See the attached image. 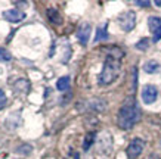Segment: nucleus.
<instances>
[{
	"label": "nucleus",
	"mask_w": 161,
	"mask_h": 159,
	"mask_svg": "<svg viewBox=\"0 0 161 159\" xmlns=\"http://www.w3.org/2000/svg\"><path fill=\"white\" fill-rule=\"evenodd\" d=\"M141 119V109L136 103L135 97H127L126 102L118 111V127L123 130H130L137 121Z\"/></svg>",
	"instance_id": "1"
},
{
	"label": "nucleus",
	"mask_w": 161,
	"mask_h": 159,
	"mask_svg": "<svg viewBox=\"0 0 161 159\" xmlns=\"http://www.w3.org/2000/svg\"><path fill=\"white\" fill-rule=\"evenodd\" d=\"M120 59L121 56H114V55H109L108 59L103 63L102 72L99 75V84L102 86H108L117 80L118 74H120V69H121V65H120Z\"/></svg>",
	"instance_id": "2"
},
{
	"label": "nucleus",
	"mask_w": 161,
	"mask_h": 159,
	"mask_svg": "<svg viewBox=\"0 0 161 159\" xmlns=\"http://www.w3.org/2000/svg\"><path fill=\"white\" fill-rule=\"evenodd\" d=\"M118 24L121 27L123 31H132L136 25V13L133 10H127L124 13H121L118 16Z\"/></svg>",
	"instance_id": "3"
},
{
	"label": "nucleus",
	"mask_w": 161,
	"mask_h": 159,
	"mask_svg": "<svg viewBox=\"0 0 161 159\" xmlns=\"http://www.w3.org/2000/svg\"><path fill=\"white\" fill-rule=\"evenodd\" d=\"M143 149H145V141L142 139H135L127 146V156L129 159H136L143 152Z\"/></svg>",
	"instance_id": "4"
},
{
	"label": "nucleus",
	"mask_w": 161,
	"mask_h": 159,
	"mask_svg": "<svg viewBox=\"0 0 161 159\" xmlns=\"http://www.w3.org/2000/svg\"><path fill=\"white\" fill-rule=\"evenodd\" d=\"M142 100L143 103H147V105H151L154 102L157 100V96H158V90H157L155 86H152V84H147V86H143L142 88Z\"/></svg>",
	"instance_id": "5"
},
{
	"label": "nucleus",
	"mask_w": 161,
	"mask_h": 159,
	"mask_svg": "<svg viewBox=\"0 0 161 159\" xmlns=\"http://www.w3.org/2000/svg\"><path fill=\"white\" fill-rule=\"evenodd\" d=\"M90 33H92V27H90V24L84 22V24H81L80 27H78L75 35H77L78 41L86 46V44H87V41H89V39H90Z\"/></svg>",
	"instance_id": "6"
},
{
	"label": "nucleus",
	"mask_w": 161,
	"mask_h": 159,
	"mask_svg": "<svg viewBox=\"0 0 161 159\" xmlns=\"http://www.w3.org/2000/svg\"><path fill=\"white\" fill-rule=\"evenodd\" d=\"M3 18L9 22H21L22 19H25V12L18 9H9L3 12Z\"/></svg>",
	"instance_id": "7"
},
{
	"label": "nucleus",
	"mask_w": 161,
	"mask_h": 159,
	"mask_svg": "<svg viewBox=\"0 0 161 159\" xmlns=\"http://www.w3.org/2000/svg\"><path fill=\"white\" fill-rule=\"evenodd\" d=\"M160 69H161V65L157 62V61H154V59H152V61H148V62L143 65V71L147 74H155V72H158Z\"/></svg>",
	"instance_id": "8"
},
{
	"label": "nucleus",
	"mask_w": 161,
	"mask_h": 159,
	"mask_svg": "<svg viewBox=\"0 0 161 159\" xmlns=\"http://www.w3.org/2000/svg\"><path fill=\"white\" fill-rule=\"evenodd\" d=\"M47 18H49L50 22H53V24L59 25L62 22V18H61V13L58 12L56 8H49L47 9Z\"/></svg>",
	"instance_id": "9"
},
{
	"label": "nucleus",
	"mask_w": 161,
	"mask_h": 159,
	"mask_svg": "<svg viewBox=\"0 0 161 159\" xmlns=\"http://www.w3.org/2000/svg\"><path fill=\"white\" fill-rule=\"evenodd\" d=\"M148 27H149V31L154 34L158 28H161V18H158V16H149L148 18Z\"/></svg>",
	"instance_id": "10"
},
{
	"label": "nucleus",
	"mask_w": 161,
	"mask_h": 159,
	"mask_svg": "<svg viewBox=\"0 0 161 159\" xmlns=\"http://www.w3.org/2000/svg\"><path fill=\"white\" fill-rule=\"evenodd\" d=\"M108 24H103L102 27H99L96 29V35H95V43L96 41H102V40H108V31H107Z\"/></svg>",
	"instance_id": "11"
},
{
	"label": "nucleus",
	"mask_w": 161,
	"mask_h": 159,
	"mask_svg": "<svg viewBox=\"0 0 161 159\" xmlns=\"http://www.w3.org/2000/svg\"><path fill=\"white\" fill-rule=\"evenodd\" d=\"M69 77H61L56 81V88H58L59 92H67L69 88Z\"/></svg>",
	"instance_id": "12"
},
{
	"label": "nucleus",
	"mask_w": 161,
	"mask_h": 159,
	"mask_svg": "<svg viewBox=\"0 0 161 159\" xmlns=\"http://www.w3.org/2000/svg\"><path fill=\"white\" fill-rule=\"evenodd\" d=\"M95 139H96V133H89L86 137H84V141H83V149L87 152L89 149H90V146L93 145V141H95Z\"/></svg>",
	"instance_id": "13"
},
{
	"label": "nucleus",
	"mask_w": 161,
	"mask_h": 159,
	"mask_svg": "<svg viewBox=\"0 0 161 159\" xmlns=\"http://www.w3.org/2000/svg\"><path fill=\"white\" fill-rule=\"evenodd\" d=\"M149 47V39H142L139 40V43H136V49L139 50H147Z\"/></svg>",
	"instance_id": "14"
},
{
	"label": "nucleus",
	"mask_w": 161,
	"mask_h": 159,
	"mask_svg": "<svg viewBox=\"0 0 161 159\" xmlns=\"http://www.w3.org/2000/svg\"><path fill=\"white\" fill-rule=\"evenodd\" d=\"M10 59H12L10 53L6 49H0V61H10Z\"/></svg>",
	"instance_id": "15"
},
{
	"label": "nucleus",
	"mask_w": 161,
	"mask_h": 159,
	"mask_svg": "<svg viewBox=\"0 0 161 159\" xmlns=\"http://www.w3.org/2000/svg\"><path fill=\"white\" fill-rule=\"evenodd\" d=\"M158 40H161V28H158L155 33L152 34V41H154V43H157Z\"/></svg>",
	"instance_id": "16"
},
{
	"label": "nucleus",
	"mask_w": 161,
	"mask_h": 159,
	"mask_svg": "<svg viewBox=\"0 0 161 159\" xmlns=\"http://www.w3.org/2000/svg\"><path fill=\"white\" fill-rule=\"evenodd\" d=\"M6 100H8V99H6L5 92H3V90H0V106H3V105H5Z\"/></svg>",
	"instance_id": "17"
},
{
	"label": "nucleus",
	"mask_w": 161,
	"mask_h": 159,
	"mask_svg": "<svg viewBox=\"0 0 161 159\" xmlns=\"http://www.w3.org/2000/svg\"><path fill=\"white\" fill-rule=\"evenodd\" d=\"M136 5L137 6H145V8H148V6L151 5V2H148V0H143V2H142V0H137Z\"/></svg>",
	"instance_id": "18"
},
{
	"label": "nucleus",
	"mask_w": 161,
	"mask_h": 159,
	"mask_svg": "<svg viewBox=\"0 0 161 159\" xmlns=\"http://www.w3.org/2000/svg\"><path fill=\"white\" fill-rule=\"evenodd\" d=\"M149 159H160V156H158V155H154V153H152L151 156H149Z\"/></svg>",
	"instance_id": "19"
},
{
	"label": "nucleus",
	"mask_w": 161,
	"mask_h": 159,
	"mask_svg": "<svg viewBox=\"0 0 161 159\" xmlns=\"http://www.w3.org/2000/svg\"><path fill=\"white\" fill-rule=\"evenodd\" d=\"M155 6H158V8H161V0H157V2H155Z\"/></svg>",
	"instance_id": "20"
}]
</instances>
